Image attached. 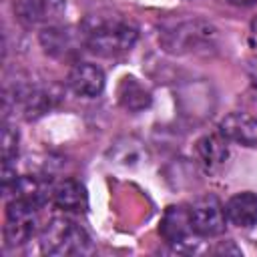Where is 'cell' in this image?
Segmentation results:
<instances>
[{
  "label": "cell",
  "mask_w": 257,
  "mask_h": 257,
  "mask_svg": "<svg viewBox=\"0 0 257 257\" xmlns=\"http://www.w3.org/2000/svg\"><path fill=\"white\" fill-rule=\"evenodd\" d=\"M159 44L169 54H211L219 46V30L203 18H185L161 26Z\"/></svg>",
  "instance_id": "6da1fadb"
},
{
  "label": "cell",
  "mask_w": 257,
  "mask_h": 257,
  "mask_svg": "<svg viewBox=\"0 0 257 257\" xmlns=\"http://www.w3.org/2000/svg\"><path fill=\"white\" fill-rule=\"evenodd\" d=\"M40 44L46 54L50 56H66L68 52L74 50L76 38L70 32V28H60V26H48L40 32Z\"/></svg>",
  "instance_id": "9a60e30c"
},
{
  "label": "cell",
  "mask_w": 257,
  "mask_h": 257,
  "mask_svg": "<svg viewBox=\"0 0 257 257\" xmlns=\"http://www.w3.org/2000/svg\"><path fill=\"white\" fill-rule=\"evenodd\" d=\"M50 197H52V203L66 213H84L88 209L86 189L82 183H78L74 179L58 181L50 189Z\"/></svg>",
  "instance_id": "8fae6325"
},
{
  "label": "cell",
  "mask_w": 257,
  "mask_h": 257,
  "mask_svg": "<svg viewBox=\"0 0 257 257\" xmlns=\"http://www.w3.org/2000/svg\"><path fill=\"white\" fill-rule=\"evenodd\" d=\"M219 133L231 143L257 147V116L249 112H229L221 120Z\"/></svg>",
  "instance_id": "ba28073f"
},
{
  "label": "cell",
  "mask_w": 257,
  "mask_h": 257,
  "mask_svg": "<svg viewBox=\"0 0 257 257\" xmlns=\"http://www.w3.org/2000/svg\"><path fill=\"white\" fill-rule=\"evenodd\" d=\"M18 155V131L4 122L2 126V161L12 163Z\"/></svg>",
  "instance_id": "2e32d148"
},
{
  "label": "cell",
  "mask_w": 257,
  "mask_h": 257,
  "mask_svg": "<svg viewBox=\"0 0 257 257\" xmlns=\"http://www.w3.org/2000/svg\"><path fill=\"white\" fill-rule=\"evenodd\" d=\"M68 88L84 98H94L104 90V72L92 62H76L68 70Z\"/></svg>",
  "instance_id": "52a82bcc"
},
{
  "label": "cell",
  "mask_w": 257,
  "mask_h": 257,
  "mask_svg": "<svg viewBox=\"0 0 257 257\" xmlns=\"http://www.w3.org/2000/svg\"><path fill=\"white\" fill-rule=\"evenodd\" d=\"M137 40H139V30L133 24L116 18H98L94 22L90 20L86 22V28L82 32L84 46L92 54L104 58L126 54L128 50H133Z\"/></svg>",
  "instance_id": "7a4b0ae2"
},
{
  "label": "cell",
  "mask_w": 257,
  "mask_h": 257,
  "mask_svg": "<svg viewBox=\"0 0 257 257\" xmlns=\"http://www.w3.org/2000/svg\"><path fill=\"white\" fill-rule=\"evenodd\" d=\"M227 4H233V6H241V8H247V6H253L257 0H225Z\"/></svg>",
  "instance_id": "ac0fdd59"
},
{
  "label": "cell",
  "mask_w": 257,
  "mask_h": 257,
  "mask_svg": "<svg viewBox=\"0 0 257 257\" xmlns=\"http://www.w3.org/2000/svg\"><path fill=\"white\" fill-rule=\"evenodd\" d=\"M60 100V90L54 84H20L14 88V104L22 108L26 120H36L52 110Z\"/></svg>",
  "instance_id": "8992f818"
},
{
  "label": "cell",
  "mask_w": 257,
  "mask_h": 257,
  "mask_svg": "<svg viewBox=\"0 0 257 257\" xmlns=\"http://www.w3.org/2000/svg\"><path fill=\"white\" fill-rule=\"evenodd\" d=\"M40 249L46 255H88L92 241L88 233L68 217H54L40 233Z\"/></svg>",
  "instance_id": "3957f363"
},
{
  "label": "cell",
  "mask_w": 257,
  "mask_h": 257,
  "mask_svg": "<svg viewBox=\"0 0 257 257\" xmlns=\"http://www.w3.org/2000/svg\"><path fill=\"white\" fill-rule=\"evenodd\" d=\"M195 157H197V163L207 173L219 171L225 165L227 157H229L227 139L221 133H207V135H203L195 143Z\"/></svg>",
  "instance_id": "9c48e42d"
},
{
  "label": "cell",
  "mask_w": 257,
  "mask_h": 257,
  "mask_svg": "<svg viewBox=\"0 0 257 257\" xmlns=\"http://www.w3.org/2000/svg\"><path fill=\"white\" fill-rule=\"evenodd\" d=\"M161 235L163 239L173 247H187L191 241V235H195L191 221H189V209L183 207H169L161 219Z\"/></svg>",
  "instance_id": "30bf717a"
},
{
  "label": "cell",
  "mask_w": 257,
  "mask_h": 257,
  "mask_svg": "<svg viewBox=\"0 0 257 257\" xmlns=\"http://www.w3.org/2000/svg\"><path fill=\"white\" fill-rule=\"evenodd\" d=\"M247 38H249V46L257 52V16L251 20V24H249V34H247Z\"/></svg>",
  "instance_id": "e0dca14e"
},
{
  "label": "cell",
  "mask_w": 257,
  "mask_h": 257,
  "mask_svg": "<svg viewBox=\"0 0 257 257\" xmlns=\"http://www.w3.org/2000/svg\"><path fill=\"white\" fill-rule=\"evenodd\" d=\"M251 80H253V84L257 86V60L251 64Z\"/></svg>",
  "instance_id": "d6986e66"
},
{
  "label": "cell",
  "mask_w": 257,
  "mask_h": 257,
  "mask_svg": "<svg viewBox=\"0 0 257 257\" xmlns=\"http://www.w3.org/2000/svg\"><path fill=\"white\" fill-rule=\"evenodd\" d=\"M116 96H118L120 106L128 112H143L153 102L151 90L135 76H122L120 78L118 88H116Z\"/></svg>",
  "instance_id": "4fadbf2b"
},
{
  "label": "cell",
  "mask_w": 257,
  "mask_h": 257,
  "mask_svg": "<svg viewBox=\"0 0 257 257\" xmlns=\"http://www.w3.org/2000/svg\"><path fill=\"white\" fill-rule=\"evenodd\" d=\"M225 217L231 225L241 229H251L257 225V195L251 191H241L229 197L225 203Z\"/></svg>",
  "instance_id": "7c38bea8"
},
{
  "label": "cell",
  "mask_w": 257,
  "mask_h": 257,
  "mask_svg": "<svg viewBox=\"0 0 257 257\" xmlns=\"http://www.w3.org/2000/svg\"><path fill=\"white\" fill-rule=\"evenodd\" d=\"M36 211L38 205L24 199H10L6 205L4 243L6 247H18L32 239L36 233Z\"/></svg>",
  "instance_id": "277c9868"
},
{
  "label": "cell",
  "mask_w": 257,
  "mask_h": 257,
  "mask_svg": "<svg viewBox=\"0 0 257 257\" xmlns=\"http://www.w3.org/2000/svg\"><path fill=\"white\" fill-rule=\"evenodd\" d=\"M189 221L199 237H217L225 231V207L215 195H205L189 207Z\"/></svg>",
  "instance_id": "5b68a950"
},
{
  "label": "cell",
  "mask_w": 257,
  "mask_h": 257,
  "mask_svg": "<svg viewBox=\"0 0 257 257\" xmlns=\"http://www.w3.org/2000/svg\"><path fill=\"white\" fill-rule=\"evenodd\" d=\"M62 6V0H14L12 10L16 20L22 26H36L48 18L50 12H56Z\"/></svg>",
  "instance_id": "5bb4252c"
}]
</instances>
